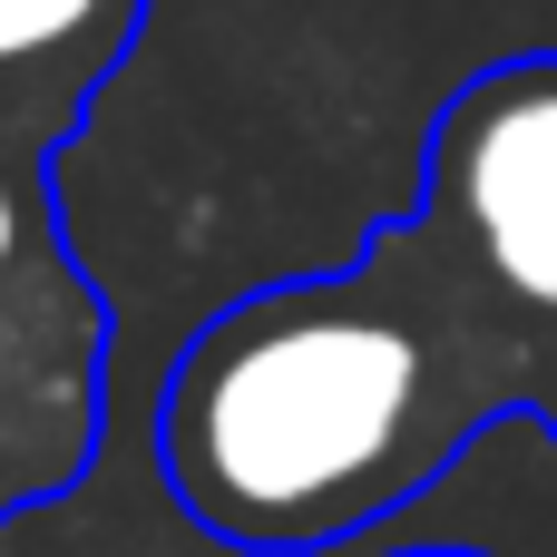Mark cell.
<instances>
[{
    "mask_svg": "<svg viewBox=\"0 0 557 557\" xmlns=\"http://www.w3.org/2000/svg\"><path fill=\"white\" fill-rule=\"evenodd\" d=\"M519 333L401 206L352 264L235 294L157 392L166 499L245 557H323L401 519L519 411Z\"/></svg>",
    "mask_w": 557,
    "mask_h": 557,
    "instance_id": "obj_1",
    "label": "cell"
},
{
    "mask_svg": "<svg viewBox=\"0 0 557 557\" xmlns=\"http://www.w3.org/2000/svg\"><path fill=\"white\" fill-rule=\"evenodd\" d=\"M108 294L69 245L49 157L0 147V529L59 509L108 421Z\"/></svg>",
    "mask_w": 557,
    "mask_h": 557,
    "instance_id": "obj_2",
    "label": "cell"
},
{
    "mask_svg": "<svg viewBox=\"0 0 557 557\" xmlns=\"http://www.w3.org/2000/svg\"><path fill=\"white\" fill-rule=\"evenodd\" d=\"M411 215L460 255L519 343L557 323V49L490 59L450 88Z\"/></svg>",
    "mask_w": 557,
    "mask_h": 557,
    "instance_id": "obj_3",
    "label": "cell"
},
{
    "mask_svg": "<svg viewBox=\"0 0 557 557\" xmlns=\"http://www.w3.org/2000/svg\"><path fill=\"white\" fill-rule=\"evenodd\" d=\"M147 29V0H0V147L59 157Z\"/></svg>",
    "mask_w": 557,
    "mask_h": 557,
    "instance_id": "obj_4",
    "label": "cell"
},
{
    "mask_svg": "<svg viewBox=\"0 0 557 557\" xmlns=\"http://www.w3.org/2000/svg\"><path fill=\"white\" fill-rule=\"evenodd\" d=\"M519 411L548 421V441H557V323L529 333V352H519Z\"/></svg>",
    "mask_w": 557,
    "mask_h": 557,
    "instance_id": "obj_5",
    "label": "cell"
},
{
    "mask_svg": "<svg viewBox=\"0 0 557 557\" xmlns=\"http://www.w3.org/2000/svg\"><path fill=\"white\" fill-rule=\"evenodd\" d=\"M411 557H490V548H411Z\"/></svg>",
    "mask_w": 557,
    "mask_h": 557,
    "instance_id": "obj_6",
    "label": "cell"
}]
</instances>
